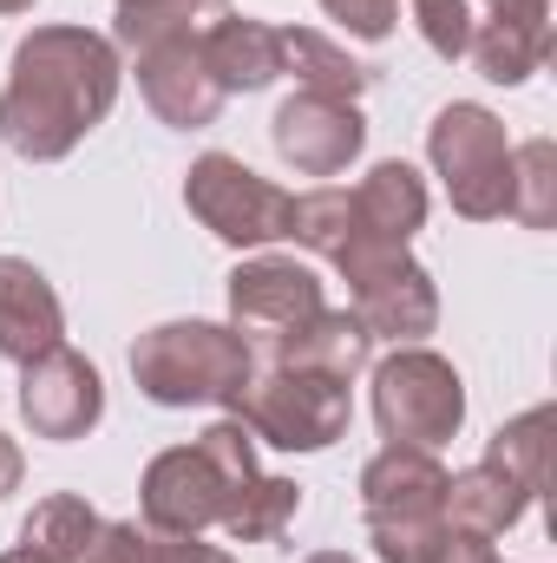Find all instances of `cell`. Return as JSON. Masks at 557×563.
<instances>
[{
    "instance_id": "8992f818",
    "label": "cell",
    "mask_w": 557,
    "mask_h": 563,
    "mask_svg": "<svg viewBox=\"0 0 557 563\" xmlns=\"http://www.w3.org/2000/svg\"><path fill=\"white\" fill-rule=\"evenodd\" d=\"M426 157H433V170L446 184V203L466 223L505 217V203H512V139H505V125L485 106L452 99L426 125Z\"/></svg>"
},
{
    "instance_id": "e0dca14e",
    "label": "cell",
    "mask_w": 557,
    "mask_h": 563,
    "mask_svg": "<svg viewBox=\"0 0 557 563\" xmlns=\"http://www.w3.org/2000/svg\"><path fill=\"white\" fill-rule=\"evenodd\" d=\"M204 66L223 92H263L282 79V26L250 20V13H223L204 33Z\"/></svg>"
},
{
    "instance_id": "4316f807",
    "label": "cell",
    "mask_w": 557,
    "mask_h": 563,
    "mask_svg": "<svg viewBox=\"0 0 557 563\" xmlns=\"http://www.w3.org/2000/svg\"><path fill=\"white\" fill-rule=\"evenodd\" d=\"M414 26L439 59L472 53V0H414Z\"/></svg>"
},
{
    "instance_id": "484cf974",
    "label": "cell",
    "mask_w": 557,
    "mask_h": 563,
    "mask_svg": "<svg viewBox=\"0 0 557 563\" xmlns=\"http://www.w3.org/2000/svg\"><path fill=\"white\" fill-rule=\"evenodd\" d=\"M288 236L302 243V250H315V256H341L348 250V236H354V203H348V190L341 184H321V190H302L295 203H288Z\"/></svg>"
},
{
    "instance_id": "d6986e66",
    "label": "cell",
    "mask_w": 557,
    "mask_h": 563,
    "mask_svg": "<svg viewBox=\"0 0 557 563\" xmlns=\"http://www.w3.org/2000/svg\"><path fill=\"white\" fill-rule=\"evenodd\" d=\"M276 361L315 367V374H328V380H354V374H368V361H374V334L361 328L354 308H321L315 321H302V328L282 341Z\"/></svg>"
},
{
    "instance_id": "7a4b0ae2",
    "label": "cell",
    "mask_w": 557,
    "mask_h": 563,
    "mask_svg": "<svg viewBox=\"0 0 557 563\" xmlns=\"http://www.w3.org/2000/svg\"><path fill=\"white\" fill-rule=\"evenodd\" d=\"M256 439L243 420H217L197 432V445H171L144 465L139 511L151 531H210L230 518L237 492L256 478Z\"/></svg>"
},
{
    "instance_id": "7402d4cb",
    "label": "cell",
    "mask_w": 557,
    "mask_h": 563,
    "mask_svg": "<svg viewBox=\"0 0 557 563\" xmlns=\"http://www.w3.org/2000/svg\"><path fill=\"white\" fill-rule=\"evenodd\" d=\"M223 13H230V0H119L112 40H119L125 53H144V46H164V40H197V33H210Z\"/></svg>"
},
{
    "instance_id": "9c48e42d",
    "label": "cell",
    "mask_w": 557,
    "mask_h": 563,
    "mask_svg": "<svg viewBox=\"0 0 557 563\" xmlns=\"http://www.w3.org/2000/svg\"><path fill=\"white\" fill-rule=\"evenodd\" d=\"M288 190L256 177L243 157L230 151H204L190 170H184V210L230 250H263L288 236Z\"/></svg>"
},
{
    "instance_id": "cb8c5ba5",
    "label": "cell",
    "mask_w": 557,
    "mask_h": 563,
    "mask_svg": "<svg viewBox=\"0 0 557 563\" xmlns=\"http://www.w3.org/2000/svg\"><path fill=\"white\" fill-rule=\"evenodd\" d=\"M295 511H302V485H295V478H276V472H256V478L237 492L223 531H230L237 544H276L282 531L295 525Z\"/></svg>"
},
{
    "instance_id": "2e32d148",
    "label": "cell",
    "mask_w": 557,
    "mask_h": 563,
    "mask_svg": "<svg viewBox=\"0 0 557 563\" xmlns=\"http://www.w3.org/2000/svg\"><path fill=\"white\" fill-rule=\"evenodd\" d=\"M348 203H354V236L348 243H414V230L426 223V184H419L414 164H401V157H387V164H374L354 190H348Z\"/></svg>"
},
{
    "instance_id": "5bb4252c",
    "label": "cell",
    "mask_w": 557,
    "mask_h": 563,
    "mask_svg": "<svg viewBox=\"0 0 557 563\" xmlns=\"http://www.w3.org/2000/svg\"><path fill=\"white\" fill-rule=\"evenodd\" d=\"M472 59L492 86H525L551 59V0H485L472 20Z\"/></svg>"
},
{
    "instance_id": "1f68e13d",
    "label": "cell",
    "mask_w": 557,
    "mask_h": 563,
    "mask_svg": "<svg viewBox=\"0 0 557 563\" xmlns=\"http://www.w3.org/2000/svg\"><path fill=\"white\" fill-rule=\"evenodd\" d=\"M0 563H53V558H40L33 544H13V551H7V558H0Z\"/></svg>"
},
{
    "instance_id": "6da1fadb",
    "label": "cell",
    "mask_w": 557,
    "mask_h": 563,
    "mask_svg": "<svg viewBox=\"0 0 557 563\" xmlns=\"http://www.w3.org/2000/svg\"><path fill=\"white\" fill-rule=\"evenodd\" d=\"M119 46L92 26H33L13 46L0 92V139L26 164H59L119 106Z\"/></svg>"
},
{
    "instance_id": "d4e9b609",
    "label": "cell",
    "mask_w": 557,
    "mask_h": 563,
    "mask_svg": "<svg viewBox=\"0 0 557 563\" xmlns=\"http://www.w3.org/2000/svg\"><path fill=\"white\" fill-rule=\"evenodd\" d=\"M505 217H518L525 230H551L557 223V144L525 139L512 144V203Z\"/></svg>"
},
{
    "instance_id": "44dd1931",
    "label": "cell",
    "mask_w": 557,
    "mask_h": 563,
    "mask_svg": "<svg viewBox=\"0 0 557 563\" xmlns=\"http://www.w3.org/2000/svg\"><path fill=\"white\" fill-rule=\"evenodd\" d=\"M282 73H295L302 92H321V99H361L374 86V66L348 59L328 33H308V26H282Z\"/></svg>"
},
{
    "instance_id": "52a82bcc",
    "label": "cell",
    "mask_w": 557,
    "mask_h": 563,
    "mask_svg": "<svg viewBox=\"0 0 557 563\" xmlns=\"http://www.w3.org/2000/svg\"><path fill=\"white\" fill-rule=\"evenodd\" d=\"M374 420L387 432V445H446L466 426V380L446 354L433 347H394L374 367Z\"/></svg>"
},
{
    "instance_id": "83f0119b",
    "label": "cell",
    "mask_w": 557,
    "mask_h": 563,
    "mask_svg": "<svg viewBox=\"0 0 557 563\" xmlns=\"http://www.w3.org/2000/svg\"><path fill=\"white\" fill-rule=\"evenodd\" d=\"M139 563H237V558L204 544L197 531H151V525H139Z\"/></svg>"
},
{
    "instance_id": "ba28073f",
    "label": "cell",
    "mask_w": 557,
    "mask_h": 563,
    "mask_svg": "<svg viewBox=\"0 0 557 563\" xmlns=\"http://www.w3.org/2000/svg\"><path fill=\"white\" fill-rule=\"evenodd\" d=\"M335 269L354 295V314L374 341L419 347V334L439 328V288L401 243H348L335 256Z\"/></svg>"
},
{
    "instance_id": "9a60e30c",
    "label": "cell",
    "mask_w": 557,
    "mask_h": 563,
    "mask_svg": "<svg viewBox=\"0 0 557 563\" xmlns=\"http://www.w3.org/2000/svg\"><path fill=\"white\" fill-rule=\"evenodd\" d=\"M59 334H66V308H59L53 282L26 256H0V361L26 367L46 347H59Z\"/></svg>"
},
{
    "instance_id": "836d02e7",
    "label": "cell",
    "mask_w": 557,
    "mask_h": 563,
    "mask_svg": "<svg viewBox=\"0 0 557 563\" xmlns=\"http://www.w3.org/2000/svg\"><path fill=\"white\" fill-rule=\"evenodd\" d=\"M26 7H33V0H0V13H26Z\"/></svg>"
},
{
    "instance_id": "30bf717a",
    "label": "cell",
    "mask_w": 557,
    "mask_h": 563,
    "mask_svg": "<svg viewBox=\"0 0 557 563\" xmlns=\"http://www.w3.org/2000/svg\"><path fill=\"white\" fill-rule=\"evenodd\" d=\"M328 301H321V276L295 256H250L230 269V328L250 341V347H270L276 354L282 341L315 321Z\"/></svg>"
},
{
    "instance_id": "ac0fdd59",
    "label": "cell",
    "mask_w": 557,
    "mask_h": 563,
    "mask_svg": "<svg viewBox=\"0 0 557 563\" xmlns=\"http://www.w3.org/2000/svg\"><path fill=\"white\" fill-rule=\"evenodd\" d=\"M532 511V492L518 478H505L499 465H466L446 472V525L452 531H479V538H505L518 518Z\"/></svg>"
},
{
    "instance_id": "f1b7e54d",
    "label": "cell",
    "mask_w": 557,
    "mask_h": 563,
    "mask_svg": "<svg viewBox=\"0 0 557 563\" xmlns=\"http://www.w3.org/2000/svg\"><path fill=\"white\" fill-rule=\"evenodd\" d=\"M328 20H341L354 40H387L401 20V0H321Z\"/></svg>"
},
{
    "instance_id": "5b68a950",
    "label": "cell",
    "mask_w": 557,
    "mask_h": 563,
    "mask_svg": "<svg viewBox=\"0 0 557 563\" xmlns=\"http://www.w3.org/2000/svg\"><path fill=\"white\" fill-rule=\"evenodd\" d=\"M230 420H243L250 439H263L276 452H321V445H335L348 432L354 400H348V380H328L315 367L276 361L270 374L243 380V394L230 400Z\"/></svg>"
},
{
    "instance_id": "f546056e",
    "label": "cell",
    "mask_w": 557,
    "mask_h": 563,
    "mask_svg": "<svg viewBox=\"0 0 557 563\" xmlns=\"http://www.w3.org/2000/svg\"><path fill=\"white\" fill-rule=\"evenodd\" d=\"M433 563H499V551H492V538H479V531H452V525H446V544H439V558Z\"/></svg>"
},
{
    "instance_id": "4dcf8cb0",
    "label": "cell",
    "mask_w": 557,
    "mask_h": 563,
    "mask_svg": "<svg viewBox=\"0 0 557 563\" xmlns=\"http://www.w3.org/2000/svg\"><path fill=\"white\" fill-rule=\"evenodd\" d=\"M20 478H26V459H20V445L0 432V498H13V492H20Z\"/></svg>"
},
{
    "instance_id": "8fae6325",
    "label": "cell",
    "mask_w": 557,
    "mask_h": 563,
    "mask_svg": "<svg viewBox=\"0 0 557 563\" xmlns=\"http://www.w3.org/2000/svg\"><path fill=\"white\" fill-rule=\"evenodd\" d=\"M20 420L33 426V439H86L106 420V380L86 354H73L66 341L46 347L40 361L20 367Z\"/></svg>"
},
{
    "instance_id": "7c38bea8",
    "label": "cell",
    "mask_w": 557,
    "mask_h": 563,
    "mask_svg": "<svg viewBox=\"0 0 557 563\" xmlns=\"http://www.w3.org/2000/svg\"><path fill=\"white\" fill-rule=\"evenodd\" d=\"M276 157L295 177H341L361 151H368V119L354 99H321V92H295L282 99L270 119Z\"/></svg>"
},
{
    "instance_id": "603a6c76",
    "label": "cell",
    "mask_w": 557,
    "mask_h": 563,
    "mask_svg": "<svg viewBox=\"0 0 557 563\" xmlns=\"http://www.w3.org/2000/svg\"><path fill=\"white\" fill-rule=\"evenodd\" d=\"M551 432H557V413H551V407H532V413H518L512 426H499V432H492L485 465H499L505 478H518V485L538 498V492H545V478H551Z\"/></svg>"
},
{
    "instance_id": "d6a6232c",
    "label": "cell",
    "mask_w": 557,
    "mask_h": 563,
    "mask_svg": "<svg viewBox=\"0 0 557 563\" xmlns=\"http://www.w3.org/2000/svg\"><path fill=\"white\" fill-rule=\"evenodd\" d=\"M302 563H354L348 551H315V558H302Z\"/></svg>"
},
{
    "instance_id": "277c9868",
    "label": "cell",
    "mask_w": 557,
    "mask_h": 563,
    "mask_svg": "<svg viewBox=\"0 0 557 563\" xmlns=\"http://www.w3.org/2000/svg\"><path fill=\"white\" fill-rule=\"evenodd\" d=\"M361 511L381 563H433L446 544V465L419 445H381L361 472Z\"/></svg>"
},
{
    "instance_id": "ffe728a7",
    "label": "cell",
    "mask_w": 557,
    "mask_h": 563,
    "mask_svg": "<svg viewBox=\"0 0 557 563\" xmlns=\"http://www.w3.org/2000/svg\"><path fill=\"white\" fill-rule=\"evenodd\" d=\"M99 538H106V518L86 498H73V492L40 498L26 511V525H20V544H33L40 558H53V563H92L99 558Z\"/></svg>"
},
{
    "instance_id": "4fadbf2b",
    "label": "cell",
    "mask_w": 557,
    "mask_h": 563,
    "mask_svg": "<svg viewBox=\"0 0 557 563\" xmlns=\"http://www.w3.org/2000/svg\"><path fill=\"white\" fill-rule=\"evenodd\" d=\"M132 59H139L144 106H151L171 132H204V125H217V112H223L230 92H223V86L210 79V66H204V33H197V40L144 46Z\"/></svg>"
},
{
    "instance_id": "3957f363",
    "label": "cell",
    "mask_w": 557,
    "mask_h": 563,
    "mask_svg": "<svg viewBox=\"0 0 557 563\" xmlns=\"http://www.w3.org/2000/svg\"><path fill=\"white\" fill-rule=\"evenodd\" d=\"M256 374V347L223 321H157L132 341V380L151 407H230Z\"/></svg>"
}]
</instances>
